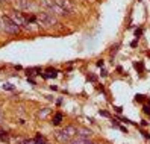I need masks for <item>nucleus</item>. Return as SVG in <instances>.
<instances>
[{"instance_id":"nucleus-23","label":"nucleus","mask_w":150,"mask_h":144,"mask_svg":"<svg viewBox=\"0 0 150 144\" xmlns=\"http://www.w3.org/2000/svg\"><path fill=\"white\" fill-rule=\"evenodd\" d=\"M38 144H47V141H46V143H41V141H38Z\"/></svg>"},{"instance_id":"nucleus-12","label":"nucleus","mask_w":150,"mask_h":144,"mask_svg":"<svg viewBox=\"0 0 150 144\" xmlns=\"http://www.w3.org/2000/svg\"><path fill=\"white\" fill-rule=\"evenodd\" d=\"M61 121H62V114H61V112H56L55 117H53V121H52V123H53L55 126H58Z\"/></svg>"},{"instance_id":"nucleus-3","label":"nucleus","mask_w":150,"mask_h":144,"mask_svg":"<svg viewBox=\"0 0 150 144\" xmlns=\"http://www.w3.org/2000/svg\"><path fill=\"white\" fill-rule=\"evenodd\" d=\"M38 17V21L44 26H53V24H58V20L55 18V15L53 14H50V12H38L37 14Z\"/></svg>"},{"instance_id":"nucleus-16","label":"nucleus","mask_w":150,"mask_h":144,"mask_svg":"<svg viewBox=\"0 0 150 144\" xmlns=\"http://www.w3.org/2000/svg\"><path fill=\"white\" fill-rule=\"evenodd\" d=\"M135 100H137V102H143V100H144V96L137 94V96H135Z\"/></svg>"},{"instance_id":"nucleus-17","label":"nucleus","mask_w":150,"mask_h":144,"mask_svg":"<svg viewBox=\"0 0 150 144\" xmlns=\"http://www.w3.org/2000/svg\"><path fill=\"white\" fill-rule=\"evenodd\" d=\"M3 88H5V89H9V91H12V89H14V87H12L11 84H5Z\"/></svg>"},{"instance_id":"nucleus-5","label":"nucleus","mask_w":150,"mask_h":144,"mask_svg":"<svg viewBox=\"0 0 150 144\" xmlns=\"http://www.w3.org/2000/svg\"><path fill=\"white\" fill-rule=\"evenodd\" d=\"M49 12L50 14H53V15H58V17H65V15H68L70 12L68 11H65L64 8H61L59 5H56V3H53V6L49 9Z\"/></svg>"},{"instance_id":"nucleus-2","label":"nucleus","mask_w":150,"mask_h":144,"mask_svg":"<svg viewBox=\"0 0 150 144\" xmlns=\"http://www.w3.org/2000/svg\"><path fill=\"white\" fill-rule=\"evenodd\" d=\"M2 28H3L5 32L11 33V35H17V33L21 32V28L11 18L9 15H3L2 17Z\"/></svg>"},{"instance_id":"nucleus-14","label":"nucleus","mask_w":150,"mask_h":144,"mask_svg":"<svg viewBox=\"0 0 150 144\" xmlns=\"http://www.w3.org/2000/svg\"><path fill=\"white\" fill-rule=\"evenodd\" d=\"M8 137H9V135H8V132H5V131L0 129V140H2V141H6Z\"/></svg>"},{"instance_id":"nucleus-11","label":"nucleus","mask_w":150,"mask_h":144,"mask_svg":"<svg viewBox=\"0 0 150 144\" xmlns=\"http://www.w3.org/2000/svg\"><path fill=\"white\" fill-rule=\"evenodd\" d=\"M86 143V140H83V138H81L79 135H76V137H73L71 138V141H70V144H85Z\"/></svg>"},{"instance_id":"nucleus-10","label":"nucleus","mask_w":150,"mask_h":144,"mask_svg":"<svg viewBox=\"0 0 150 144\" xmlns=\"http://www.w3.org/2000/svg\"><path fill=\"white\" fill-rule=\"evenodd\" d=\"M53 3H55V2H53V0H40V5H41L42 8H46V9H47V11L50 9V8H52V6H53Z\"/></svg>"},{"instance_id":"nucleus-7","label":"nucleus","mask_w":150,"mask_h":144,"mask_svg":"<svg viewBox=\"0 0 150 144\" xmlns=\"http://www.w3.org/2000/svg\"><path fill=\"white\" fill-rule=\"evenodd\" d=\"M53 2H55L56 5H59L61 8H64V9L68 11V12L73 11V5H71V2H70V0H53Z\"/></svg>"},{"instance_id":"nucleus-20","label":"nucleus","mask_w":150,"mask_h":144,"mask_svg":"<svg viewBox=\"0 0 150 144\" xmlns=\"http://www.w3.org/2000/svg\"><path fill=\"white\" fill-rule=\"evenodd\" d=\"M99 114H100V115H103V117H109V114H108L106 111H100Z\"/></svg>"},{"instance_id":"nucleus-8","label":"nucleus","mask_w":150,"mask_h":144,"mask_svg":"<svg viewBox=\"0 0 150 144\" xmlns=\"http://www.w3.org/2000/svg\"><path fill=\"white\" fill-rule=\"evenodd\" d=\"M77 135L83 140H90L93 137V132L90 129H86V128H81V129H77Z\"/></svg>"},{"instance_id":"nucleus-4","label":"nucleus","mask_w":150,"mask_h":144,"mask_svg":"<svg viewBox=\"0 0 150 144\" xmlns=\"http://www.w3.org/2000/svg\"><path fill=\"white\" fill-rule=\"evenodd\" d=\"M11 18L20 26V28H26V26H28L29 23H28V20H26V17H24V14L21 12V11H18V9H14L12 12H11Z\"/></svg>"},{"instance_id":"nucleus-18","label":"nucleus","mask_w":150,"mask_h":144,"mask_svg":"<svg viewBox=\"0 0 150 144\" xmlns=\"http://www.w3.org/2000/svg\"><path fill=\"white\" fill-rule=\"evenodd\" d=\"M134 67H135L137 70H138V68H139V70H143V64H138V62H135V64H134Z\"/></svg>"},{"instance_id":"nucleus-19","label":"nucleus","mask_w":150,"mask_h":144,"mask_svg":"<svg viewBox=\"0 0 150 144\" xmlns=\"http://www.w3.org/2000/svg\"><path fill=\"white\" fill-rule=\"evenodd\" d=\"M141 33H143V31H141V29H137V31H135V37L139 38V35H141Z\"/></svg>"},{"instance_id":"nucleus-6","label":"nucleus","mask_w":150,"mask_h":144,"mask_svg":"<svg viewBox=\"0 0 150 144\" xmlns=\"http://www.w3.org/2000/svg\"><path fill=\"white\" fill-rule=\"evenodd\" d=\"M15 6L18 11H29L32 8V2L30 0H15Z\"/></svg>"},{"instance_id":"nucleus-22","label":"nucleus","mask_w":150,"mask_h":144,"mask_svg":"<svg viewBox=\"0 0 150 144\" xmlns=\"http://www.w3.org/2000/svg\"><path fill=\"white\" fill-rule=\"evenodd\" d=\"M85 144H97V143H93V141H90V140H86V143Z\"/></svg>"},{"instance_id":"nucleus-24","label":"nucleus","mask_w":150,"mask_h":144,"mask_svg":"<svg viewBox=\"0 0 150 144\" xmlns=\"http://www.w3.org/2000/svg\"><path fill=\"white\" fill-rule=\"evenodd\" d=\"M21 144H26V143H24V141H23V143H21Z\"/></svg>"},{"instance_id":"nucleus-9","label":"nucleus","mask_w":150,"mask_h":144,"mask_svg":"<svg viewBox=\"0 0 150 144\" xmlns=\"http://www.w3.org/2000/svg\"><path fill=\"white\" fill-rule=\"evenodd\" d=\"M56 74H58V70H55V68H47L46 73H44L42 76L46 77V79H49V77H56Z\"/></svg>"},{"instance_id":"nucleus-15","label":"nucleus","mask_w":150,"mask_h":144,"mask_svg":"<svg viewBox=\"0 0 150 144\" xmlns=\"http://www.w3.org/2000/svg\"><path fill=\"white\" fill-rule=\"evenodd\" d=\"M33 71H41V68H40V67H33V68H28V74H30V76H32V74H35Z\"/></svg>"},{"instance_id":"nucleus-21","label":"nucleus","mask_w":150,"mask_h":144,"mask_svg":"<svg viewBox=\"0 0 150 144\" xmlns=\"http://www.w3.org/2000/svg\"><path fill=\"white\" fill-rule=\"evenodd\" d=\"M144 112H147V114H150V108H149V106H144Z\"/></svg>"},{"instance_id":"nucleus-1","label":"nucleus","mask_w":150,"mask_h":144,"mask_svg":"<svg viewBox=\"0 0 150 144\" xmlns=\"http://www.w3.org/2000/svg\"><path fill=\"white\" fill-rule=\"evenodd\" d=\"M76 135H77V129L74 128V126H67V128L56 132V140L59 143H70L71 138L76 137Z\"/></svg>"},{"instance_id":"nucleus-13","label":"nucleus","mask_w":150,"mask_h":144,"mask_svg":"<svg viewBox=\"0 0 150 144\" xmlns=\"http://www.w3.org/2000/svg\"><path fill=\"white\" fill-rule=\"evenodd\" d=\"M49 112H50L49 108H44V109H41V111L38 112V117H40V118H46V117L49 115Z\"/></svg>"}]
</instances>
